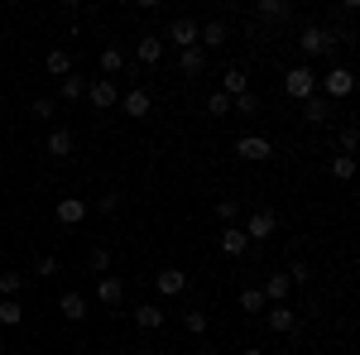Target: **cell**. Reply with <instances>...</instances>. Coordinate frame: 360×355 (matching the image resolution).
Listing matches in <instances>:
<instances>
[{"label":"cell","instance_id":"1","mask_svg":"<svg viewBox=\"0 0 360 355\" xmlns=\"http://www.w3.org/2000/svg\"><path fill=\"white\" fill-rule=\"evenodd\" d=\"M298 49H303L307 58H317V53H327V58H332L336 34H332L327 25H303V29H298Z\"/></svg>","mask_w":360,"mask_h":355},{"label":"cell","instance_id":"2","mask_svg":"<svg viewBox=\"0 0 360 355\" xmlns=\"http://www.w3.org/2000/svg\"><path fill=\"white\" fill-rule=\"evenodd\" d=\"M283 91H288L293 101L317 96V72H312V67H303V63H298V67H288V72H283Z\"/></svg>","mask_w":360,"mask_h":355},{"label":"cell","instance_id":"3","mask_svg":"<svg viewBox=\"0 0 360 355\" xmlns=\"http://www.w3.org/2000/svg\"><path fill=\"white\" fill-rule=\"evenodd\" d=\"M356 91V72L351 67H332L322 82H317V96H327V101H341V96H351Z\"/></svg>","mask_w":360,"mask_h":355},{"label":"cell","instance_id":"4","mask_svg":"<svg viewBox=\"0 0 360 355\" xmlns=\"http://www.w3.org/2000/svg\"><path fill=\"white\" fill-rule=\"evenodd\" d=\"M86 101L96 110H111V106H120V86H115L111 77H91V82H86Z\"/></svg>","mask_w":360,"mask_h":355},{"label":"cell","instance_id":"5","mask_svg":"<svg viewBox=\"0 0 360 355\" xmlns=\"http://www.w3.org/2000/svg\"><path fill=\"white\" fill-rule=\"evenodd\" d=\"M236 154H240L245 164H264V159H274V144L264 135H240L236 139Z\"/></svg>","mask_w":360,"mask_h":355},{"label":"cell","instance_id":"6","mask_svg":"<svg viewBox=\"0 0 360 355\" xmlns=\"http://www.w3.org/2000/svg\"><path fill=\"white\" fill-rule=\"evenodd\" d=\"M278 231V217L269 212V207H259V212H250V221H245V240H269Z\"/></svg>","mask_w":360,"mask_h":355},{"label":"cell","instance_id":"7","mask_svg":"<svg viewBox=\"0 0 360 355\" xmlns=\"http://www.w3.org/2000/svg\"><path fill=\"white\" fill-rule=\"evenodd\" d=\"M264 322H269V331H278V336H293V331H298V312H293L288 302H278V307H264Z\"/></svg>","mask_w":360,"mask_h":355},{"label":"cell","instance_id":"8","mask_svg":"<svg viewBox=\"0 0 360 355\" xmlns=\"http://www.w3.org/2000/svg\"><path fill=\"white\" fill-rule=\"evenodd\" d=\"M168 44L183 53V49H197V20H188V15H178L173 25H168Z\"/></svg>","mask_w":360,"mask_h":355},{"label":"cell","instance_id":"9","mask_svg":"<svg viewBox=\"0 0 360 355\" xmlns=\"http://www.w3.org/2000/svg\"><path fill=\"white\" fill-rule=\"evenodd\" d=\"M154 288H159V298H178V293H188V269H159V273H154Z\"/></svg>","mask_w":360,"mask_h":355},{"label":"cell","instance_id":"10","mask_svg":"<svg viewBox=\"0 0 360 355\" xmlns=\"http://www.w3.org/2000/svg\"><path fill=\"white\" fill-rule=\"evenodd\" d=\"M86 212H91V207H86L82 197H63V202L53 207L58 226H82V221H86Z\"/></svg>","mask_w":360,"mask_h":355},{"label":"cell","instance_id":"11","mask_svg":"<svg viewBox=\"0 0 360 355\" xmlns=\"http://www.w3.org/2000/svg\"><path fill=\"white\" fill-rule=\"evenodd\" d=\"M202 44H207V49H226V44H231V25H226V20L197 25V49H202Z\"/></svg>","mask_w":360,"mask_h":355},{"label":"cell","instance_id":"12","mask_svg":"<svg viewBox=\"0 0 360 355\" xmlns=\"http://www.w3.org/2000/svg\"><path fill=\"white\" fill-rule=\"evenodd\" d=\"M96 302H101V307H120V302H125V283H120L115 273H101V278H96Z\"/></svg>","mask_w":360,"mask_h":355},{"label":"cell","instance_id":"13","mask_svg":"<svg viewBox=\"0 0 360 355\" xmlns=\"http://www.w3.org/2000/svg\"><path fill=\"white\" fill-rule=\"evenodd\" d=\"M259 293H264V302H274V307H278V302H288V298H293V278L278 269V273H269V283H264Z\"/></svg>","mask_w":360,"mask_h":355},{"label":"cell","instance_id":"14","mask_svg":"<svg viewBox=\"0 0 360 355\" xmlns=\"http://www.w3.org/2000/svg\"><path fill=\"white\" fill-rule=\"evenodd\" d=\"M217 245H221V254L236 259V254H245V250H250V240H245L240 226H221V231H217Z\"/></svg>","mask_w":360,"mask_h":355},{"label":"cell","instance_id":"15","mask_svg":"<svg viewBox=\"0 0 360 355\" xmlns=\"http://www.w3.org/2000/svg\"><path fill=\"white\" fill-rule=\"evenodd\" d=\"M130 317H135V327H139V331H159V327L168 322V312H164V307H154V302H139Z\"/></svg>","mask_w":360,"mask_h":355},{"label":"cell","instance_id":"16","mask_svg":"<svg viewBox=\"0 0 360 355\" xmlns=\"http://www.w3.org/2000/svg\"><path fill=\"white\" fill-rule=\"evenodd\" d=\"M149 106H154V101H149V91H144V86H135V91H120V110H125V115L144 120V115H149Z\"/></svg>","mask_w":360,"mask_h":355},{"label":"cell","instance_id":"17","mask_svg":"<svg viewBox=\"0 0 360 355\" xmlns=\"http://www.w3.org/2000/svg\"><path fill=\"white\" fill-rule=\"evenodd\" d=\"M303 120L307 125H327V120H332V101H327V96H307L303 101Z\"/></svg>","mask_w":360,"mask_h":355},{"label":"cell","instance_id":"18","mask_svg":"<svg viewBox=\"0 0 360 355\" xmlns=\"http://www.w3.org/2000/svg\"><path fill=\"white\" fill-rule=\"evenodd\" d=\"M139 63H144V67H154V63H159V58H164V39H159V34H139Z\"/></svg>","mask_w":360,"mask_h":355},{"label":"cell","instance_id":"19","mask_svg":"<svg viewBox=\"0 0 360 355\" xmlns=\"http://www.w3.org/2000/svg\"><path fill=\"white\" fill-rule=\"evenodd\" d=\"M58 312H63V322H82L86 317V298L82 293H63V298H58Z\"/></svg>","mask_w":360,"mask_h":355},{"label":"cell","instance_id":"20","mask_svg":"<svg viewBox=\"0 0 360 355\" xmlns=\"http://www.w3.org/2000/svg\"><path fill=\"white\" fill-rule=\"evenodd\" d=\"M178 67H183L188 77H202V72H207V49H183V53H178Z\"/></svg>","mask_w":360,"mask_h":355},{"label":"cell","instance_id":"21","mask_svg":"<svg viewBox=\"0 0 360 355\" xmlns=\"http://www.w3.org/2000/svg\"><path fill=\"white\" fill-rule=\"evenodd\" d=\"M255 15H259V20H269V25H278V20H288V15H293V5H288V0H259V5H255Z\"/></svg>","mask_w":360,"mask_h":355},{"label":"cell","instance_id":"22","mask_svg":"<svg viewBox=\"0 0 360 355\" xmlns=\"http://www.w3.org/2000/svg\"><path fill=\"white\" fill-rule=\"evenodd\" d=\"M86 82H91V77H77V72L58 77V91H63V101H82V96H86Z\"/></svg>","mask_w":360,"mask_h":355},{"label":"cell","instance_id":"23","mask_svg":"<svg viewBox=\"0 0 360 355\" xmlns=\"http://www.w3.org/2000/svg\"><path fill=\"white\" fill-rule=\"evenodd\" d=\"M53 159H68L72 154V130H49V144H44Z\"/></svg>","mask_w":360,"mask_h":355},{"label":"cell","instance_id":"24","mask_svg":"<svg viewBox=\"0 0 360 355\" xmlns=\"http://www.w3.org/2000/svg\"><path fill=\"white\" fill-rule=\"evenodd\" d=\"M221 91L226 96H240V91H250V77L240 72V67H226L221 72Z\"/></svg>","mask_w":360,"mask_h":355},{"label":"cell","instance_id":"25","mask_svg":"<svg viewBox=\"0 0 360 355\" xmlns=\"http://www.w3.org/2000/svg\"><path fill=\"white\" fill-rule=\"evenodd\" d=\"M20 322H25V302L0 298V327H20Z\"/></svg>","mask_w":360,"mask_h":355},{"label":"cell","instance_id":"26","mask_svg":"<svg viewBox=\"0 0 360 355\" xmlns=\"http://www.w3.org/2000/svg\"><path fill=\"white\" fill-rule=\"evenodd\" d=\"M44 67H49L53 77H68V72H72V53H68V49H53V53L44 58Z\"/></svg>","mask_w":360,"mask_h":355},{"label":"cell","instance_id":"27","mask_svg":"<svg viewBox=\"0 0 360 355\" xmlns=\"http://www.w3.org/2000/svg\"><path fill=\"white\" fill-rule=\"evenodd\" d=\"M332 178L336 183H351L356 178V159L351 154H332Z\"/></svg>","mask_w":360,"mask_h":355},{"label":"cell","instance_id":"28","mask_svg":"<svg viewBox=\"0 0 360 355\" xmlns=\"http://www.w3.org/2000/svg\"><path fill=\"white\" fill-rule=\"evenodd\" d=\"M53 110H58L53 96H34L29 101V120H53Z\"/></svg>","mask_w":360,"mask_h":355},{"label":"cell","instance_id":"29","mask_svg":"<svg viewBox=\"0 0 360 355\" xmlns=\"http://www.w3.org/2000/svg\"><path fill=\"white\" fill-rule=\"evenodd\" d=\"M236 217H240V202L236 197H221L217 202V226H236Z\"/></svg>","mask_w":360,"mask_h":355},{"label":"cell","instance_id":"30","mask_svg":"<svg viewBox=\"0 0 360 355\" xmlns=\"http://www.w3.org/2000/svg\"><path fill=\"white\" fill-rule=\"evenodd\" d=\"M183 327L193 331V336H202V331L212 327V317H207V312H202V307H188V312H183Z\"/></svg>","mask_w":360,"mask_h":355},{"label":"cell","instance_id":"31","mask_svg":"<svg viewBox=\"0 0 360 355\" xmlns=\"http://www.w3.org/2000/svg\"><path fill=\"white\" fill-rule=\"evenodd\" d=\"M20 288H25V273H20V269H5V273H0V298H15Z\"/></svg>","mask_w":360,"mask_h":355},{"label":"cell","instance_id":"32","mask_svg":"<svg viewBox=\"0 0 360 355\" xmlns=\"http://www.w3.org/2000/svg\"><path fill=\"white\" fill-rule=\"evenodd\" d=\"M120 67H125V53H120V49H111V44H106V49H101V72H106V77H115V72H120Z\"/></svg>","mask_w":360,"mask_h":355},{"label":"cell","instance_id":"33","mask_svg":"<svg viewBox=\"0 0 360 355\" xmlns=\"http://www.w3.org/2000/svg\"><path fill=\"white\" fill-rule=\"evenodd\" d=\"M240 307H245V312H264L269 302H264V293H259V288H240Z\"/></svg>","mask_w":360,"mask_h":355},{"label":"cell","instance_id":"34","mask_svg":"<svg viewBox=\"0 0 360 355\" xmlns=\"http://www.w3.org/2000/svg\"><path fill=\"white\" fill-rule=\"evenodd\" d=\"M231 110H240V115H255V110H259V96H255V91H240V96H231Z\"/></svg>","mask_w":360,"mask_h":355},{"label":"cell","instance_id":"35","mask_svg":"<svg viewBox=\"0 0 360 355\" xmlns=\"http://www.w3.org/2000/svg\"><path fill=\"white\" fill-rule=\"evenodd\" d=\"M58 269H63V264H58V254H39V264H34V273H39V278H53Z\"/></svg>","mask_w":360,"mask_h":355},{"label":"cell","instance_id":"36","mask_svg":"<svg viewBox=\"0 0 360 355\" xmlns=\"http://www.w3.org/2000/svg\"><path fill=\"white\" fill-rule=\"evenodd\" d=\"M86 264L96 269V278H101V273L111 269V250H91V254H86Z\"/></svg>","mask_w":360,"mask_h":355},{"label":"cell","instance_id":"37","mask_svg":"<svg viewBox=\"0 0 360 355\" xmlns=\"http://www.w3.org/2000/svg\"><path fill=\"white\" fill-rule=\"evenodd\" d=\"M207 110H212V115H226V110H231V96H226V91H212V96H207Z\"/></svg>","mask_w":360,"mask_h":355},{"label":"cell","instance_id":"38","mask_svg":"<svg viewBox=\"0 0 360 355\" xmlns=\"http://www.w3.org/2000/svg\"><path fill=\"white\" fill-rule=\"evenodd\" d=\"M96 212H101V217L120 212V197H115V192H101V197H96Z\"/></svg>","mask_w":360,"mask_h":355},{"label":"cell","instance_id":"39","mask_svg":"<svg viewBox=\"0 0 360 355\" xmlns=\"http://www.w3.org/2000/svg\"><path fill=\"white\" fill-rule=\"evenodd\" d=\"M356 144H360V130H356V125H346V130H341V154H351Z\"/></svg>","mask_w":360,"mask_h":355},{"label":"cell","instance_id":"40","mask_svg":"<svg viewBox=\"0 0 360 355\" xmlns=\"http://www.w3.org/2000/svg\"><path fill=\"white\" fill-rule=\"evenodd\" d=\"M288 273V278H293V288H298V283H307V278H312V269H307V264H293V269H283Z\"/></svg>","mask_w":360,"mask_h":355},{"label":"cell","instance_id":"41","mask_svg":"<svg viewBox=\"0 0 360 355\" xmlns=\"http://www.w3.org/2000/svg\"><path fill=\"white\" fill-rule=\"evenodd\" d=\"M240 355H264V351H259V346H245V351H240Z\"/></svg>","mask_w":360,"mask_h":355},{"label":"cell","instance_id":"42","mask_svg":"<svg viewBox=\"0 0 360 355\" xmlns=\"http://www.w3.org/2000/svg\"><path fill=\"white\" fill-rule=\"evenodd\" d=\"M0 355H5V336H0Z\"/></svg>","mask_w":360,"mask_h":355},{"label":"cell","instance_id":"43","mask_svg":"<svg viewBox=\"0 0 360 355\" xmlns=\"http://www.w3.org/2000/svg\"><path fill=\"white\" fill-rule=\"evenodd\" d=\"M0 154H5V139H0Z\"/></svg>","mask_w":360,"mask_h":355}]
</instances>
